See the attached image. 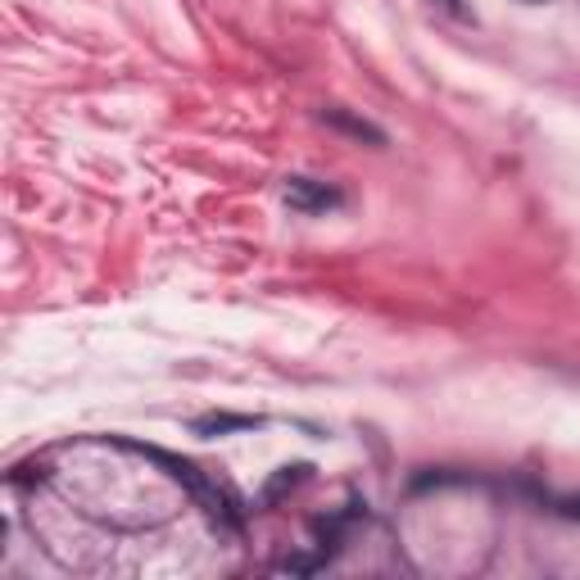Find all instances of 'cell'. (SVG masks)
Segmentation results:
<instances>
[{
    "mask_svg": "<svg viewBox=\"0 0 580 580\" xmlns=\"http://www.w3.org/2000/svg\"><path fill=\"white\" fill-rule=\"evenodd\" d=\"M286 205L299 209V214H322V209L340 205V195H336L332 186L313 182V178H291V182H286Z\"/></svg>",
    "mask_w": 580,
    "mask_h": 580,
    "instance_id": "6da1fadb",
    "label": "cell"
},
{
    "mask_svg": "<svg viewBox=\"0 0 580 580\" xmlns=\"http://www.w3.org/2000/svg\"><path fill=\"white\" fill-rule=\"evenodd\" d=\"M322 123H326V128H336V132H349V137H359V141L386 145V132H382V128H372L368 118H355L349 109H322Z\"/></svg>",
    "mask_w": 580,
    "mask_h": 580,
    "instance_id": "7a4b0ae2",
    "label": "cell"
},
{
    "mask_svg": "<svg viewBox=\"0 0 580 580\" xmlns=\"http://www.w3.org/2000/svg\"><path fill=\"white\" fill-rule=\"evenodd\" d=\"M263 426V417H249V413H209L195 422V436H232V431H255Z\"/></svg>",
    "mask_w": 580,
    "mask_h": 580,
    "instance_id": "3957f363",
    "label": "cell"
},
{
    "mask_svg": "<svg viewBox=\"0 0 580 580\" xmlns=\"http://www.w3.org/2000/svg\"><path fill=\"white\" fill-rule=\"evenodd\" d=\"M299 481H309V463H295V467H282V472H276L272 476V481H268V490H263V499L268 503H276V499H282V494H291Z\"/></svg>",
    "mask_w": 580,
    "mask_h": 580,
    "instance_id": "277c9868",
    "label": "cell"
},
{
    "mask_svg": "<svg viewBox=\"0 0 580 580\" xmlns=\"http://www.w3.org/2000/svg\"><path fill=\"white\" fill-rule=\"evenodd\" d=\"M558 513H563V517H576V521H580V499H563V503H558Z\"/></svg>",
    "mask_w": 580,
    "mask_h": 580,
    "instance_id": "5b68a950",
    "label": "cell"
},
{
    "mask_svg": "<svg viewBox=\"0 0 580 580\" xmlns=\"http://www.w3.org/2000/svg\"><path fill=\"white\" fill-rule=\"evenodd\" d=\"M440 5H449V10H459V0H440Z\"/></svg>",
    "mask_w": 580,
    "mask_h": 580,
    "instance_id": "8992f818",
    "label": "cell"
},
{
    "mask_svg": "<svg viewBox=\"0 0 580 580\" xmlns=\"http://www.w3.org/2000/svg\"><path fill=\"white\" fill-rule=\"evenodd\" d=\"M526 5H536V0H526Z\"/></svg>",
    "mask_w": 580,
    "mask_h": 580,
    "instance_id": "52a82bcc",
    "label": "cell"
}]
</instances>
